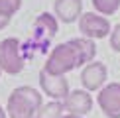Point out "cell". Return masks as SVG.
<instances>
[{"label":"cell","mask_w":120,"mask_h":118,"mask_svg":"<svg viewBox=\"0 0 120 118\" xmlns=\"http://www.w3.org/2000/svg\"><path fill=\"white\" fill-rule=\"evenodd\" d=\"M61 118H83V116H73V114H63Z\"/></svg>","instance_id":"cell-16"},{"label":"cell","mask_w":120,"mask_h":118,"mask_svg":"<svg viewBox=\"0 0 120 118\" xmlns=\"http://www.w3.org/2000/svg\"><path fill=\"white\" fill-rule=\"evenodd\" d=\"M79 32L83 33V37H89L94 41V39H104L106 36H110L112 28L108 18H104L97 12H85L79 18Z\"/></svg>","instance_id":"cell-5"},{"label":"cell","mask_w":120,"mask_h":118,"mask_svg":"<svg viewBox=\"0 0 120 118\" xmlns=\"http://www.w3.org/2000/svg\"><path fill=\"white\" fill-rule=\"evenodd\" d=\"M0 77H2V71H0Z\"/></svg>","instance_id":"cell-17"},{"label":"cell","mask_w":120,"mask_h":118,"mask_svg":"<svg viewBox=\"0 0 120 118\" xmlns=\"http://www.w3.org/2000/svg\"><path fill=\"white\" fill-rule=\"evenodd\" d=\"M39 87H41L43 95H47L51 100H61V102L71 92L69 81L65 77H53V75L43 73V71H39Z\"/></svg>","instance_id":"cell-9"},{"label":"cell","mask_w":120,"mask_h":118,"mask_svg":"<svg viewBox=\"0 0 120 118\" xmlns=\"http://www.w3.org/2000/svg\"><path fill=\"white\" fill-rule=\"evenodd\" d=\"M108 43H110V47L116 53H120V24H116V26L112 28L110 36H108Z\"/></svg>","instance_id":"cell-14"},{"label":"cell","mask_w":120,"mask_h":118,"mask_svg":"<svg viewBox=\"0 0 120 118\" xmlns=\"http://www.w3.org/2000/svg\"><path fill=\"white\" fill-rule=\"evenodd\" d=\"M26 67L22 53V43L16 37H6L0 41V71L8 75H18Z\"/></svg>","instance_id":"cell-4"},{"label":"cell","mask_w":120,"mask_h":118,"mask_svg":"<svg viewBox=\"0 0 120 118\" xmlns=\"http://www.w3.org/2000/svg\"><path fill=\"white\" fill-rule=\"evenodd\" d=\"M0 118H8V114H6V110H4L2 106H0Z\"/></svg>","instance_id":"cell-15"},{"label":"cell","mask_w":120,"mask_h":118,"mask_svg":"<svg viewBox=\"0 0 120 118\" xmlns=\"http://www.w3.org/2000/svg\"><path fill=\"white\" fill-rule=\"evenodd\" d=\"M41 104H43L41 92L34 87L22 85L10 92L6 114H8V118H36Z\"/></svg>","instance_id":"cell-3"},{"label":"cell","mask_w":120,"mask_h":118,"mask_svg":"<svg viewBox=\"0 0 120 118\" xmlns=\"http://www.w3.org/2000/svg\"><path fill=\"white\" fill-rule=\"evenodd\" d=\"M97 45L89 37H73L69 41H63L49 51V55L43 63V73L53 77H65L69 71H75L79 67H85L94 61Z\"/></svg>","instance_id":"cell-1"},{"label":"cell","mask_w":120,"mask_h":118,"mask_svg":"<svg viewBox=\"0 0 120 118\" xmlns=\"http://www.w3.org/2000/svg\"><path fill=\"white\" fill-rule=\"evenodd\" d=\"M57 26H59V20L49 12H41L39 16L34 20L32 24V37L28 39L26 43H22V53L24 59H32L36 55V49L38 51H45L49 47V41L55 37L57 33Z\"/></svg>","instance_id":"cell-2"},{"label":"cell","mask_w":120,"mask_h":118,"mask_svg":"<svg viewBox=\"0 0 120 118\" xmlns=\"http://www.w3.org/2000/svg\"><path fill=\"white\" fill-rule=\"evenodd\" d=\"M93 2V8L97 14H101V16H112V14H116L120 10V0H91Z\"/></svg>","instance_id":"cell-13"},{"label":"cell","mask_w":120,"mask_h":118,"mask_svg":"<svg viewBox=\"0 0 120 118\" xmlns=\"http://www.w3.org/2000/svg\"><path fill=\"white\" fill-rule=\"evenodd\" d=\"M106 79H108V69L102 61H93L89 65H85L81 71V83L87 92L101 91L106 85Z\"/></svg>","instance_id":"cell-7"},{"label":"cell","mask_w":120,"mask_h":118,"mask_svg":"<svg viewBox=\"0 0 120 118\" xmlns=\"http://www.w3.org/2000/svg\"><path fill=\"white\" fill-rule=\"evenodd\" d=\"M22 8V0H0V30L8 28L14 14Z\"/></svg>","instance_id":"cell-11"},{"label":"cell","mask_w":120,"mask_h":118,"mask_svg":"<svg viewBox=\"0 0 120 118\" xmlns=\"http://www.w3.org/2000/svg\"><path fill=\"white\" fill-rule=\"evenodd\" d=\"M63 108L67 114L73 116H85L93 110V96L85 88H75L63 100Z\"/></svg>","instance_id":"cell-8"},{"label":"cell","mask_w":120,"mask_h":118,"mask_svg":"<svg viewBox=\"0 0 120 118\" xmlns=\"http://www.w3.org/2000/svg\"><path fill=\"white\" fill-rule=\"evenodd\" d=\"M53 16L63 24H73L83 16V0H55L53 2Z\"/></svg>","instance_id":"cell-10"},{"label":"cell","mask_w":120,"mask_h":118,"mask_svg":"<svg viewBox=\"0 0 120 118\" xmlns=\"http://www.w3.org/2000/svg\"><path fill=\"white\" fill-rule=\"evenodd\" d=\"M65 112L63 102L61 100H49L45 104H41V108L38 110L36 118H61Z\"/></svg>","instance_id":"cell-12"},{"label":"cell","mask_w":120,"mask_h":118,"mask_svg":"<svg viewBox=\"0 0 120 118\" xmlns=\"http://www.w3.org/2000/svg\"><path fill=\"white\" fill-rule=\"evenodd\" d=\"M97 102L106 118H120V83H106L98 91Z\"/></svg>","instance_id":"cell-6"}]
</instances>
